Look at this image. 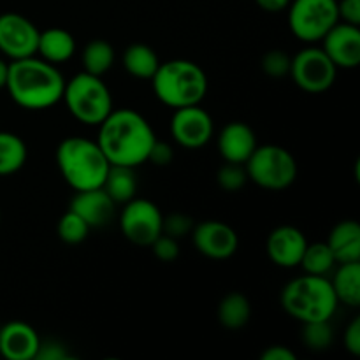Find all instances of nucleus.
Wrapping results in <instances>:
<instances>
[{
  "label": "nucleus",
  "mask_w": 360,
  "mask_h": 360,
  "mask_svg": "<svg viewBox=\"0 0 360 360\" xmlns=\"http://www.w3.org/2000/svg\"><path fill=\"white\" fill-rule=\"evenodd\" d=\"M150 246L153 248L155 257L158 260H162V262H174L179 257L178 239L171 238V236L160 234Z\"/></svg>",
  "instance_id": "33"
},
{
  "label": "nucleus",
  "mask_w": 360,
  "mask_h": 360,
  "mask_svg": "<svg viewBox=\"0 0 360 360\" xmlns=\"http://www.w3.org/2000/svg\"><path fill=\"white\" fill-rule=\"evenodd\" d=\"M56 164L63 179L76 192L101 188L111 167L97 141L84 137L63 139L56 150Z\"/></svg>",
  "instance_id": "3"
},
{
  "label": "nucleus",
  "mask_w": 360,
  "mask_h": 360,
  "mask_svg": "<svg viewBox=\"0 0 360 360\" xmlns=\"http://www.w3.org/2000/svg\"><path fill=\"white\" fill-rule=\"evenodd\" d=\"M297 355L283 345H273L260 354V360H295Z\"/></svg>",
  "instance_id": "38"
},
{
  "label": "nucleus",
  "mask_w": 360,
  "mask_h": 360,
  "mask_svg": "<svg viewBox=\"0 0 360 360\" xmlns=\"http://www.w3.org/2000/svg\"><path fill=\"white\" fill-rule=\"evenodd\" d=\"M326 243L336 264L360 262V225L355 220L340 221L330 231Z\"/></svg>",
  "instance_id": "19"
},
{
  "label": "nucleus",
  "mask_w": 360,
  "mask_h": 360,
  "mask_svg": "<svg viewBox=\"0 0 360 360\" xmlns=\"http://www.w3.org/2000/svg\"><path fill=\"white\" fill-rule=\"evenodd\" d=\"M56 231H58V238L63 243H67V245H79V243H83L88 238L90 225L79 214L69 210L65 214H62Z\"/></svg>",
  "instance_id": "28"
},
{
  "label": "nucleus",
  "mask_w": 360,
  "mask_h": 360,
  "mask_svg": "<svg viewBox=\"0 0 360 360\" xmlns=\"http://www.w3.org/2000/svg\"><path fill=\"white\" fill-rule=\"evenodd\" d=\"M345 348L350 352L352 355L359 357L360 355V319H354L350 326L345 330Z\"/></svg>",
  "instance_id": "37"
},
{
  "label": "nucleus",
  "mask_w": 360,
  "mask_h": 360,
  "mask_svg": "<svg viewBox=\"0 0 360 360\" xmlns=\"http://www.w3.org/2000/svg\"><path fill=\"white\" fill-rule=\"evenodd\" d=\"M336 74L338 67L322 48L309 46V48L301 49L292 58V79L301 90L308 94H323L329 90L336 81Z\"/></svg>",
  "instance_id": "9"
},
{
  "label": "nucleus",
  "mask_w": 360,
  "mask_h": 360,
  "mask_svg": "<svg viewBox=\"0 0 360 360\" xmlns=\"http://www.w3.org/2000/svg\"><path fill=\"white\" fill-rule=\"evenodd\" d=\"M6 88L20 108L44 111L62 101L65 79L56 65L34 55L9 63Z\"/></svg>",
  "instance_id": "2"
},
{
  "label": "nucleus",
  "mask_w": 360,
  "mask_h": 360,
  "mask_svg": "<svg viewBox=\"0 0 360 360\" xmlns=\"http://www.w3.org/2000/svg\"><path fill=\"white\" fill-rule=\"evenodd\" d=\"M340 20L359 27L360 25V0H340L338 2Z\"/></svg>",
  "instance_id": "36"
},
{
  "label": "nucleus",
  "mask_w": 360,
  "mask_h": 360,
  "mask_svg": "<svg viewBox=\"0 0 360 360\" xmlns=\"http://www.w3.org/2000/svg\"><path fill=\"white\" fill-rule=\"evenodd\" d=\"M160 60L153 48L146 44H132L123 53V67L127 72L139 79H151L157 72Z\"/></svg>",
  "instance_id": "24"
},
{
  "label": "nucleus",
  "mask_w": 360,
  "mask_h": 360,
  "mask_svg": "<svg viewBox=\"0 0 360 360\" xmlns=\"http://www.w3.org/2000/svg\"><path fill=\"white\" fill-rule=\"evenodd\" d=\"M299 266L304 269L306 274L326 276L336 267V259L327 243H313V245L308 243Z\"/></svg>",
  "instance_id": "27"
},
{
  "label": "nucleus",
  "mask_w": 360,
  "mask_h": 360,
  "mask_svg": "<svg viewBox=\"0 0 360 360\" xmlns=\"http://www.w3.org/2000/svg\"><path fill=\"white\" fill-rule=\"evenodd\" d=\"M292 58L283 51V49H271L262 56V70L269 77L280 79L290 74Z\"/></svg>",
  "instance_id": "31"
},
{
  "label": "nucleus",
  "mask_w": 360,
  "mask_h": 360,
  "mask_svg": "<svg viewBox=\"0 0 360 360\" xmlns=\"http://www.w3.org/2000/svg\"><path fill=\"white\" fill-rule=\"evenodd\" d=\"M41 347L37 330L28 323L9 322L0 329V355L7 360H32Z\"/></svg>",
  "instance_id": "16"
},
{
  "label": "nucleus",
  "mask_w": 360,
  "mask_h": 360,
  "mask_svg": "<svg viewBox=\"0 0 360 360\" xmlns=\"http://www.w3.org/2000/svg\"><path fill=\"white\" fill-rule=\"evenodd\" d=\"M28 157L25 141L13 132H0V176L20 171Z\"/></svg>",
  "instance_id": "25"
},
{
  "label": "nucleus",
  "mask_w": 360,
  "mask_h": 360,
  "mask_svg": "<svg viewBox=\"0 0 360 360\" xmlns=\"http://www.w3.org/2000/svg\"><path fill=\"white\" fill-rule=\"evenodd\" d=\"M67 109L84 125H101L112 111V97L101 76L79 72L65 81L63 97Z\"/></svg>",
  "instance_id": "6"
},
{
  "label": "nucleus",
  "mask_w": 360,
  "mask_h": 360,
  "mask_svg": "<svg viewBox=\"0 0 360 360\" xmlns=\"http://www.w3.org/2000/svg\"><path fill=\"white\" fill-rule=\"evenodd\" d=\"M157 141L150 122L134 109H112L98 125L97 144L111 165L139 167Z\"/></svg>",
  "instance_id": "1"
},
{
  "label": "nucleus",
  "mask_w": 360,
  "mask_h": 360,
  "mask_svg": "<svg viewBox=\"0 0 360 360\" xmlns=\"http://www.w3.org/2000/svg\"><path fill=\"white\" fill-rule=\"evenodd\" d=\"M252 319V304L248 297L239 292L225 295L218 304V320L225 329H243Z\"/></svg>",
  "instance_id": "23"
},
{
  "label": "nucleus",
  "mask_w": 360,
  "mask_h": 360,
  "mask_svg": "<svg viewBox=\"0 0 360 360\" xmlns=\"http://www.w3.org/2000/svg\"><path fill=\"white\" fill-rule=\"evenodd\" d=\"M281 306L292 319L306 323L330 320L340 302L330 280L326 276L306 274L285 285L281 292Z\"/></svg>",
  "instance_id": "5"
},
{
  "label": "nucleus",
  "mask_w": 360,
  "mask_h": 360,
  "mask_svg": "<svg viewBox=\"0 0 360 360\" xmlns=\"http://www.w3.org/2000/svg\"><path fill=\"white\" fill-rule=\"evenodd\" d=\"M151 84L158 101L172 109L200 104L210 86L202 67L183 58L160 63Z\"/></svg>",
  "instance_id": "4"
},
{
  "label": "nucleus",
  "mask_w": 360,
  "mask_h": 360,
  "mask_svg": "<svg viewBox=\"0 0 360 360\" xmlns=\"http://www.w3.org/2000/svg\"><path fill=\"white\" fill-rule=\"evenodd\" d=\"M174 160V150H172L171 144L162 143V141H155L153 146H151L150 157H148V162L158 165V167H165L171 162Z\"/></svg>",
  "instance_id": "34"
},
{
  "label": "nucleus",
  "mask_w": 360,
  "mask_h": 360,
  "mask_svg": "<svg viewBox=\"0 0 360 360\" xmlns=\"http://www.w3.org/2000/svg\"><path fill=\"white\" fill-rule=\"evenodd\" d=\"M37 53L42 60L53 63H63L76 53V41L72 34L63 28H48L39 34Z\"/></svg>",
  "instance_id": "20"
},
{
  "label": "nucleus",
  "mask_w": 360,
  "mask_h": 360,
  "mask_svg": "<svg viewBox=\"0 0 360 360\" xmlns=\"http://www.w3.org/2000/svg\"><path fill=\"white\" fill-rule=\"evenodd\" d=\"M115 63V49L108 41H91L83 49V65L84 72L94 76H104Z\"/></svg>",
  "instance_id": "26"
},
{
  "label": "nucleus",
  "mask_w": 360,
  "mask_h": 360,
  "mask_svg": "<svg viewBox=\"0 0 360 360\" xmlns=\"http://www.w3.org/2000/svg\"><path fill=\"white\" fill-rule=\"evenodd\" d=\"M115 207L116 204L112 202V199L102 186L77 192L70 202V210L79 214L90 225V229L102 227L108 224L115 214Z\"/></svg>",
  "instance_id": "18"
},
{
  "label": "nucleus",
  "mask_w": 360,
  "mask_h": 360,
  "mask_svg": "<svg viewBox=\"0 0 360 360\" xmlns=\"http://www.w3.org/2000/svg\"><path fill=\"white\" fill-rule=\"evenodd\" d=\"M192 239L197 252L213 260L231 259L239 246V238L234 229L217 220L193 225Z\"/></svg>",
  "instance_id": "13"
},
{
  "label": "nucleus",
  "mask_w": 360,
  "mask_h": 360,
  "mask_svg": "<svg viewBox=\"0 0 360 360\" xmlns=\"http://www.w3.org/2000/svg\"><path fill=\"white\" fill-rule=\"evenodd\" d=\"M246 169L243 167V164H232V162H225V165H221L217 172V181L225 192H239L243 186L246 185Z\"/></svg>",
  "instance_id": "30"
},
{
  "label": "nucleus",
  "mask_w": 360,
  "mask_h": 360,
  "mask_svg": "<svg viewBox=\"0 0 360 360\" xmlns=\"http://www.w3.org/2000/svg\"><path fill=\"white\" fill-rule=\"evenodd\" d=\"M257 146L259 144H257L253 130L241 122H232L225 125L218 136V151L225 162H232V164L245 165Z\"/></svg>",
  "instance_id": "17"
},
{
  "label": "nucleus",
  "mask_w": 360,
  "mask_h": 360,
  "mask_svg": "<svg viewBox=\"0 0 360 360\" xmlns=\"http://www.w3.org/2000/svg\"><path fill=\"white\" fill-rule=\"evenodd\" d=\"M7 70H9V63H7L6 60L0 58V90H2V88H6Z\"/></svg>",
  "instance_id": "40"
},
{
  "label": "nucleus",
  "mask_w": 360,
  "mask_h": 360,
  "mask_svg": "<svg viewBox=\"0 0 360 360\" xmlns=\"http://www.w3.org/2000/svg\"><path fill=\"white\" fill-rule=\"evenodd\" d=\"M39 34L28 18L16 13L0 14V51L11 62L37 55Z\"/></svg>",
  "instance_id": "11"
},
{
  "label": "nucleus",
  "mask_w": 360,
  "mask_h": 360,
  "mask_svg": "<svg viewBox=\"0 0 360 360\" xmlns=\"http://www.w3.org/2000/svg\"><path fill=\"white\" fill-rule=\"evenodd\" d=\"M338 271L334 273V280L330 281L336 294L338 302L359 308L360 304V262L338 264Z\"/></svg>",
  "instance_id": "21"
},
{
  "label": "nucleus",
  "mask_w": 360,
  "mask_h": 360,
  "mask_svg": "<svg viewBox=\"0 0 360 360\" xmlns=\"http://www.w3.org/2000/svg\"><path fill=\"white\" fill-rule=\"evenodd\" d=\"M37 360H63V359H69V352L67 348L63 347L62 343L58 341H46L42 343L41 341V347H39L37 355H35Z\"/></svg>",
  "instance_id": "35"
},
{
  "label": "nucleus",
  "mask_w": 360,
  "mask_h": 360,
  "mask_svg": "<svg viewBox=\"0 0 360 360\" xmlns=\"http://www.w3.org/2000/svg\"><path fill=\"white\" fill-rule=\"evenodd\" d=\"M193 231V220L188 214L183 213H172L164 218L162 221V234L171 236L174 239H181L185 236L192 234Z\"/></svg>",
  "instance_id": "32"
},
{
  "label": "nucleus",
  "mask_w": 360,
  "mask_h": 360,
  "mask_svg": "<svg viewBox=\"0 0 360 360\" xmlns=\"http://www.w3.org/2000/svg\"><path fill=\"white\" fill-rule=\"evenodd\" d=\"M288 25L299 41L320 42L340 21L338 0H290Z\"/></svg>",
  "instance_id": "8"
},
{
  "label": "nucleus",
  "mask_w": 360,
  "mask_h": 360,
  "mask_svg": "<svg viewBox=\"0 0 360 360\" xmlns=\"http://www.w3.org/2000/svg\"><path fill=\"white\" fill-rule=\"evenodd\" d=\"M255 2L260 9L267 11V13H280V11L287 9L290 0H255Z\"/></svg>",
  "instance_id": "39"
},
{
  "label": "nucleus",
  "mask_w": 360,
  "mask_h": 360,
  "mask_svg": "<svg viewBox=\"0 0 360 360\" xmlns=\"http://www.w3.org/2000/svg\"><path fill=\"white\" fill-rule=\"evenodd\" d=\"M306 246H308V239L297 227L281 225L274 229L267 238V255L273 264L290 269V267L299 266Z\"/></svg>",
  "instance_id": "15"
},
{
  "label": "nucleus",
  "mask_w": 360,
  "mask_h": 360,
  "mask_svg": "<svg viewBox=\"0 0 360 360\" xmlns=\"http://www.w3.org/2000/svg\"><path fill=\"white\" fill-rule=\"evenodd\" d=\"M245 165L246 174L255 185L273 192L288 188L297 178L294 155L276 144L257 146Z\"/></svg>",
  "instance_id": "7"
},
{
  "label": "nucleus",
  "mask_w": 360,
  "mask_h": 360,
  "mask_svg": "<svg viewBox=\"0 0 360 360\" xmlns=\"http://www.w3.org/2000/svg\"><path fill=\"white\" fill-rule=\"evenodd\" d=\"M102 188L105 190V193L111 197L115 204H127L129 200H132L137 192V178L134 167L111 165Z\"/></svg>",
  "instance_id": "22"
},
{
  "label": "nucleus",
  "mask_w": 360,
  "mask_h": 360,
  "mask_svg": "<svg viewBox=\"0 0 360 360\" xmlns=\"http://www.w3.org/2000/svg\"><path fill=\"white\" fill-rule=\"evenodd\" d=\"M160 210L148 199H136L125 204L120 218V227L123 236L137 246H150L162 234Z\"/></svg>",
  "instance_id": "10"
},
{
  "label": "nucleus",
  "mask_w": 360,
  "mask_h": 360,
  "mask_svg": "<svg viewBox=\"0 0 360 360\" xmlns=\"http://www.w3.org/2000/svg\"><path fill=\"white\" fill-rule=\"evenodd\" d=\"M322 49L338 69H355L360 63V28L338 21L322 39Z\"/></svg>",
  "instance_id": "14"
},
{
  "label": "nucleus",
  "mask_w": 360,
  "mask_h": 360,
  "mask_svg": "<svg viewBox=\"0 0 360 360\" xmlns=\"http://www.w3.org/2000/svg\"><path fill=\"white\" fill-rule=\"evenodd\" d=\"M214 125L210 112L197 105L174 109L171 120V136L179 146L186 150H199L210 143Z\"/></svg>",
  "instance_id": "12"
},
{
  "label": "nucleus",
  "mask_w": 360,
  "mask_h": 360,
  "mask_svg": "<svg viewBox=\"0 0 360 360\" xmlns=\"http://www.w3.org/2000/svg\"><path fill=\"white\" fill-rule=\"evenodd\" d=\"M333 327L329 320H320V322H306L302 327V343L309 350L322 352L327 350L333 343Z\"/></svg>",
  "instance_id": "29"
}]
</instances>
